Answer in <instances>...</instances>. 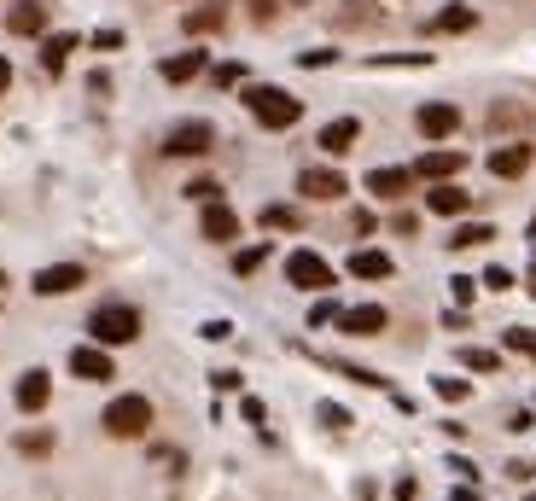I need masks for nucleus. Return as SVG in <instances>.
<instances>
[{"label":"nucleus","instance_id":"obj_1","mask_svg":"<svg viewBox=\"0 0 536 501\" xmlns=\"http://www.w3.org/2000/svg\"><path fill=\"white\" fill-rule=\"evenodd\" d=\"M239 100H245V111H251L263 129H292V123L303 117V100L298 94H286V88H274V82H251Z\"/></svg>","mask_w":536,"mask_h":501},{"label":"nucleus","instance_id":"obj_2","mask_svg":"<svg viewBox=\"0 0 536 501\" xmlns=\"http://www.w3.org/2000/svg\"><path fill=\"white\" fill-rule=\"evenodd\" d=\"M88 333H94V344H134L140 338V309H129V303H100L94 315H88Z\"/></svg>","mask_w":536,"mask_h":501},{"label":"nucleus","instance_id":"obj_3","mask_svg":"<svg viewBox=\"0 0 536 501\" xmlns=\"http://www.w3.org/2000/svg\"><path fill=\"white\" fill-rule=\"evenodd\" d=\"M111 437H146V426H152V402L146 397H111V408H105V420H100Z\"/></svg>","mask_w":536,"mask_h":501},{"label":"nucleus","instance_id":"obj_4","mask_svg":"<svg viewBox=\"0 0 536 501\" xmlns=\"http://www.w3.org/2000/svg\"><path fill=\"white\" fill-rule=\"evenodd\" d=\"M286 280H292L298 292H327L338 274H333V263H327L321 251H292V257H286Z\"/></svg>","mask_w":536,"mask_h":501},{"label":"nucleus","instance_id":"obj_5","mask_svg":"<svg viewBox=\"0 0 536 501\" xmlns=\"http://www.w3.org/2000/svg\"><path fill=\"white\" fill-rule=\"evenodd\" d=\"M216 146V129L204 123V117H193V123H175V129L164 134V152L169 158H204Z\"/></svg>","mask_w":536,"mask_h":501},{"label":"nucleus","instance_id":"obj_6","mask_svg":"<svg viewBox=\"0 0 536 501\" xmlns=\"http://www.w3.org/2000/svg\"><path fill=\"white\" fill-rule=\"evenodd\" d=\"M70 373H76V379H88V385H105V379H117L111 356H105V344H76V350H70Z\"/></svg>","mask_w":536,"mask_h":501},{"label":"nucleus","instance_id":"obj_7","mask_svg":"<svg viewBox=\"0 0 536 501\" xmlns=\"http://www.w3.org/2000/svg\"><path fill=\"white\" fill-rule=\"evenodd\" d=\"M414 129L426 134V140H443V134L461 129V111H455L449 100H432V105H420V111H414Z\"/></svg>","mask_w":536,"mask_h":501},{"label":"nucleus","instance_id":"obj_8","mask_svg":"<svg viewBox=\"0 0 536 501\" xmlns=\"http://www.w3.org/2000/svg\"><path fill=\"white\" fill-rule=\"evenodd\" d=\"M298 193H303V199L333 204V199H344V193H350V181H344L338 169H303V175H298Z\"/></svg>","mask_w":536,"mask_h":501},{"label":"nucleus","instance_id":"obj_9","mask_svg":"<svg viewBox=\"0 0 536 501\" xmlns=\"http://www.w3.org/2000/svg\"><path fill=\"white\" fill-rule=\"evenodd\" d=\"M199 234L210 239V245H234V239H239V216H234V210H228L222 199H210V204H204Z\"/></svg>","mask_w":536,"mask_h":501},{"label":"nucleus","instance_id":"obj_10","mask_svg":"<svg viewBox=\"0 0 536 501\" xmlns=\"http://www.w3.org/2000/svg\"><path fill=\"white\" fill-rule=\"evenodd\" d=\"M531 158H536V146H531V140L496 146V152H490V175H502V181H519V175L531 169Z\"/></svg>","mask_w":536,"mask_h":501},{"label":"nucleus","instance_id":"obj_11","mask_svg":"<svg viewBox=\"0 0 536 501\" xmlns=\"http://www.w3.org/2000/svg\"><path fill=\"white\" fill-rule=\"evenodd\" d=\"M82 280H88L82 263H53V268H41V274H35V292H41V298H65V292H76Z\"/></svg>","mask_w":536,"mask_h":501},{"label":"nucleus","instance_id":"obj_12","mask_svg":"<svg viewBox=\"0 0 536 501\" xmlns=\"http://www.w3.org/2000/svg\"><path fill=\"white\" fill-rule=\"evenodd\" d=\"M385 321H391V315H385L379 303H356V309H344V315H338V333L373 338V333H385Z\"/></svg>","mask_w":536,"mask_h":501},{"label":"nucleus","instance_id":"obj_13","mask_svg":"<svg viewBox=\"0 0 536 501\" xmlns=\"http://www.w3.org/2000/svg\"><path fill=\"white\" fill-rule=\"evenodd\" d=\"M426 210H432V216H467V210H472V193H467V187H455V181H432Z\"/></svg>","mask_w":536,"mask_h":501},{"label":"nucleus","instance_id":"obj_14","mask_svg":"<svg viewBox=\"0 0 536 501\" xmlns=\"http://www.w3.org/2000/svg\"><path fill=\"white\" fill-rule=\"evenodd\" d=\"M356 140H362V123H356V117H333V123L321 129V140H315V146H321L327 158H344Z\"/></svg>","mask_w":536,"mask_h":501},{"label":"nucleus","instance_id":"obj_15","mask_svg":"<svg viewBox=\"0 0 536 501\" xmlns=\"http://www.w3.org/2000/svg\"><path fill=\"white\" fill-rule=\"evenodd\" d=\"M12 397H18V408H24V414H41V408H47V397H53V379H47V368H30L24 379H18V391H12Z\"/></svg>","mask_w":536,"mask_h":501},{"label":"nucleus","instance_id":"obj_16","mask_svg":"<svg viewBox=\"0 0 536 501\" xmlns=\"http://www.w3.org/2000/svg\"><path fill=\"white\" fill-rule=\"evenodd\" d=\"M461 169H467V158H461V152H420L414 175H420V181H455Z\"/></svg>","mask_w":536,"mask_h":501},{"label":"nucleus","instance_id":"obj_17","mask_svg":"<svg viewBox=\"0 0 536 501\" xmlns=\"http://www.w3.org/2000/svg\"><path fill=\"white\" fill-rule=\"evenodd\" d=\"M6 30L12 35H47V6H41V0H18V6L6 12Z\"/></svg>","mask_w":536,"mask_h":501},{"label":"nucleus","instance_id":"obj_18","mask_svg":"<svg viewBox=\"0 0 536 501\" xmlns=\"http://www.w3.org/2000/svg\"><path fill=\"white\" fill-rule=\"evenodd\" d=\"M432 35H467V30H478V12H472L467 0H455V6H443L432 24H426Z\"/></svg>","mask_w":536,"mask_h":501},{"label":"nucleus","instance_id":"obj_19","mask_svg":"<svg viewBox=\"0 0 536 501\" xmlns=\"http://www.w3.org/2000/svg\"><path fill=\"white\" fill-rule=\"evenodd\" d=\"M414 187V169H368V193L373 199H402Z\"/></svg>","mask_w":536,"mask_h":501},{"label":"nucleus","instance_id":"obj_20","mask_svg":"<svg viewBox=\"0 0 536 501\" xmlns=\"http://www.w3.org/2000/svg\"><path fill=\"white\" fill-rule=\"evenodd\" d=\"M70 53H76V35H41V70H47V76H59V70H65V59Z\"/></svg>","mask_w":536,"mask_h":501},{"label":"nucleus","instance_id":"obj_21","mask_svg":"<svg viewBox=\"0 0 536 501\" xmlns=\"http://www.w3.org/2000/svg\"><path fill=\"white\" fill-rule=\"evenodd\" d=\"M350 274H356V280H391V257H385V251H356V257H350Z\"/></svg>","mask_w":536,"mask_h":501},{"label":"nucleus","instance_id":"obj_22","mask_svg":"<svg viewBox=\"0 0 536 501\" xmlns=\"http://www.w3.org/2000/svg\"><path fill=\"white\" fill-rule=\"evenodd\" d=\"M490 239H496V228H490V222H467V228H455L443 245H449V251H472V245H490Z\"/></svg>","mask_w":536,"mask_h":501},{"label":"nucleus","instance_id":"obj_23","mask_svg":"<svg viewBox=\"0 0 536 501\" xmlns=\"http://www.w3.org/2000/svg\"><path fill=\"white\" fill-rule=\"evenodd\" d=\"M193 76H204V53H175V59H164V82H193Z\"/></svg>","mask_w":536,"mask_h":501},{"label":"nucleus","instance_id":"obj_24","mask_svg":"<svg viewBox=\"0 0 536 501\" xmlns=\"http://www.w3.org/2000/svg\"><path fill=\"white\" fill-rule=\"evenodd\" d=\"M222 24H228V12H222V6H199V12H187V18H181V30H187V35H210V30H222Z\"/></svg>","mask_w":536,"mask_h":501},{"label":"nucleus","instance_id":"obj_25","mask_svg":"<svg viewBox=\"0 0 536 501\" xmlns=\"http://www.w3.org/2000/svg\"><path fill=\"white\" fill-rule=\"evenodd\" d=\"M263 228H274V234H298L303 216L292 210V204H268V210H263Z\"/></svg>","mask_w":536,"mask_h":501},{"label":"nucleus","instance_id":"obj_26","mask_svg":"<svg viewBox=\"0 0 536 501\" xmlns=\"http://www.w3.org/2000/svg\"><path fill=\"white\" fill-rule=\"evenodd\" d=\"M461 362H467L472 373H502V356H496V350H484V344H467V350H461Z\"/></svg>","mask_w":536,"mask_h":501},{"label":"nucleus","instance_id":"obj_27","mask_svg":"<svg viewBox=\"0 0 536 501\" xmlns=\"http://www.w3.org/2000/svg\"><path fill=\"white\" fill-rule=\"evenodd\" d=\"M502 344L513 350V356H531V362H536V333H531V327H507Z\"/></svg>","mask_w":536,"mask_h":501},{"label":"nucleus","instance_id":"obj_28","mask_svg":"<svg viewBox=\"0 0 536 501\" xmlns=\"http://www.w3.org/2000/svg\"><path fill=\"white\" fill-rule=\"evenodd\" d=\"M432 385H437V397H443V402H467L472 397V385H467V379H455V373H437Z\"/></svg>","mask_w":536,"mask_h":501},{"label":"nucleus","instance_id":"obj_29","mask_svg":"<svg viewBox=\"0 0 536 501\" xmlns=\"http://www.w3.org/2000/svg\"><path fill=\"white\" fill-rule=\"evenodd\" d=\"M263 263H268V245H245V251L234 257V274H257Z\"/></svg>","mask_w":536,"mask_h":501},{"label":"nucleus","instance_id":"obj_30","mask_svg":"<svg viewBox=\"0 0 536 501\" xmlns=\"http://www.w3.org/2000/svg\"><path fill=\"white\" fill-rule=\"evenodd\" d=\"M321 426H327V432H350L356 420H350V408H338V402H321Z\"/></svg>","mask_w":536,"mask_h":501},{"label":"nucleus","instance_id":"obj_31","mask_svg":"<svg viewBox=\"0 0 536 501\" xmlns=\"http://www.w3.org/2000/svg\"><path fill=\"white\" fill-rule=\"evenodd\" d=\"M18 449H24V455H47V449H53V432H18Z\"/></svg>","mask_w":536,"mask_h":501},{"label":"nucleus","instance_id":"obj_32","mask_svg":"<svg viewBox=\"0 0 536 501\" xmlns=\"http://www.w3.org/2000/svg\"><path fill=\"white\" fill-rule=\"evenodd\" d=\"M338 315H344V309H338L333 298H321V303H315V309H309V327H333Z\"/></svg>","mask_w":536,"mask_h":501},{"label":"nucleus","instance_id":"obj_33","mask_svg":"<svg viewBox=\"0 0 536 501\" xmlns=\"http://www.w3.org/2000/svg\"><path fill=\"white\" fill-rule=\"evenodd\" d=\"M478 286H484V292H513V274H507V268H484Z\"/></svg>","mask_w":536,"mask_h":501},{"label":"nucleus","instance_id":"obj_34","mask_svg":"<svg viewBox=\"0 0 536 501\" xmlns=\"http://www.w3.org/2000/svg\"><path fill=\"white\" fill-rule=\"evenodd\" d=\"M187 199H199V204H210V199H222V187L204 175V181H187Z\"/></svg>","mask_w":536,"mask_h":501},{"label":"nucleus","instance_id":"obj_35","mask_svg":"<svg viewBox=\"0 0 536 501\" xmlns=\"http://www.w3.org/2000/svg\"><path fill=\"white\" fill-rule=\"evenodd\" d=\"M449 292H455V303H472V298H478V280H467V274H455V280H449Z\"/></svg>","mask_w":536,"mask_h":501},{"label":"nucleus","instance_id":"obj_36","mask_svg":"<svg viewBox=\"0 0 536 501\" xmlns=\"http://www.w3.org/2000/svg\"><path fill=\"white\" fill-rule=\"evenodd\" d=\"M338 53L333 47H315V53H298V65H309V70H321V65H333Z\"/></svg>","mask_w":536,"mask_h":501},{"label":"nucleus","instance_id":"obj_37","mask_svg":"<svg viewBox=\"0 0 536 501\" xmlns=\"http://www.w3.org/2000/svg\"><path fill=\"white\" fill-rule=\"evenodd\" d=\"M199 333L210 338V344H222V338H234V327H228V321H204Z\"/></svg>","mask_w":536,"mask_h":501},{"label":"nucleus","instance_id":"obj_38","mask_svg":"<svg viewBox=\"0 0 536 501\" xmlns=\"http://www.w3.org/2000/svg\"><path fill=\"white\" fill-rule=\"evenodd\" d=\"M216 82H222V88H234V82H245V65H216Z\"/></svg>","mask_w":536,"mask_h":501},{"label":"nucleus","instance_id":"obj_39","mask_svg":"<svg viewBox=\"0 0 536 501\" xmlns=\"http://www.w3.org/2000/svg\"><path fill=\"white\" fill-rule=\"evenodd\" d=\"M210 385H216V391H239V373L222 368V373H210Z\"/></svg>","mask_w":536,"mask_h":501},{"label":"nucleus","instance_id":"obj_40","mask_svg":"<svg viewBox=\"0 0 536 501\" xmlns=\"http://www.w3.org/2000/svg\"><path fill=\"white\" fill-rule=\"evenodd\" d=\"M507 478H513V484H531L536 467H531V461H513V467H507Z\"/></svg>","mask_w":536,"mask_h":501},{"label":"nucleus","instance_id":"obj_41","mask_svg":"<svg viewBox=\"0 0 536 501\" xmlns=\"http://www.w3.org/2000/svg\"><path fill=\"white\" fill-rule=\"evenodd\" d=\"M94 47H105V53H111V47H123V30H94Z\"/></svg>","mask_w":536,"mask_h":501},{"label":"nucleus","instance_id":"obj_42","mask_svg":"<svg viewBox=\"0 0 536 501\" xmlns=\"http://www.w3.org/2000/svg\"><path fill=\"white\" fill-rule=\"evenodd\" d=\"M6 88H12V65H6V59H0V94H6Z\"/></svg>","mask_w":536,"mask_h":501},{"label":"nucleus","instance_id":"obj_43","mask_svg":"<svg viewBox=\"0 0 536 501\" xmlns=\"http://www.w3.org/2000/svg\"><path fill=\"white\" fill-rule=\"evenodd\" d=\"M455 501H478V496H472V490H455Z\"/></svg>","mask_w":536,"mask_h":501},{"label":"nucleus","instance_id":"obj_44","mask_svg":"<svg viewBox=\"0 0 536 501\" xmlns=\"http://www.w3.org/2000/svg\"><path fill=\"white\" fill-rule=\"evenodd\" d=\"M525 286H531V298H536V268H531V280H525Z\"/></svg>","mask_w":536,"mask_h":501},{"label":"nucleus","instance_id":"obj_45","mask_svg":"<svg viewBox=\"0 0 536 501\" xmlns=\"http://www.w3.org/2000/svg\"><path fill=\"white\" fill-rule=\"evenodd\" d=\"M531 501H536V496H531Z\"/></svg>","mask_w":536,"mask_h":501}]
</instances>
